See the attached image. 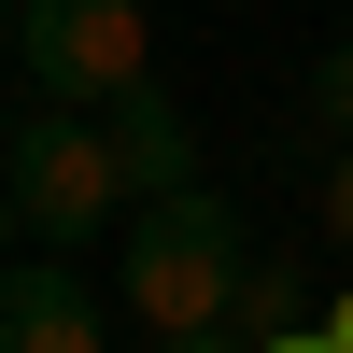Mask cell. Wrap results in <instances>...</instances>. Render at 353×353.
I'll return each mask as SVG.
<instances>
[{
    "instance_id": "obj_1",
    "label": "cell",
    "mask_w": 353,
    "mask_h": 353,
    "mask_svg": "<svg viewBox=\"0 0 353 353\" xmlns=\"http://www.w3.org/2000/svg\"><path fill=\"white\" fill-rule=\"evenodd\" d=\"M241 212L226 198H156V212L128 226V311L156 339H184V325H226L241 311Z\"/></svg>"
},
{
    "instance_id": "obj_2",
    "label": "cell",
    "mask_w": 353,
    "mask_h": 353,
    "mask_svg": "<svg viewBox=\"0 0 353 353\" xmlns=\"http://www.w3.org/2000/svg\"><path fill=\"white\" fill-rule=\"evenodd\" d=\"M14 57H28V85H57V113H113L128 85H156L141 0H28Z\"/></svg>"
},
{
    "instance_id": "obj_3",
    "label": "cell",
    "mask_w": 353,
    "mask_h": 353,
    "mask_svg": "<svg viewBox=\"0 0 353 353\" xmlns=\"http://www.w3.org/2000/svg\"><path fill=\"white\" fill-rule=\"evenodd\" d=\"M0 184H14V212L43 226V241H85V226L128 212V156H113V128H99V113H57V99L14 128Z\"/></svg>"
},
{
    "instance_id": "obj_4",
    "label": "cell",
    "mask_w": 353,
    "mask_h": 353,
    "mask_svg": "<svg viewBox=\"0 0 353 353\" xmlns=\"http://www.w3.org/2000/svg\"><path fill=\"white\" fill-rule=\"evenodd\" d=\"M99 128H113V156H128V198H141V212H156V198H198V128H184L170 85H128Z\"/></svg>"
},
{
    "instance_id": "obj_5",
    "label": "cell",
    "mask_w": 353,
    "mask_h": 353,
    "mask_svg": "<svg viewBox=\"0 0 353 353\" xmlns=\"http://www.w3.org/2000/svg\"><path fill=\"white\" fill-rule=\"evenodd\" d=\"M0 353H113L71 269H0Z\"/></svg>"
},
{
    "instance_id": "obj_6",
    "label": "cell",
    "mask_w": 353,
    "mask_h": 353,
    "mask_svg": "<svg viewBox=\"0 0 353 353\" xmlns=\"http://www.w3.org/2000/svg\"><path fill=\"white\" fill-rule=\"evenodd\" d=\"M297 99H311V128H339V156H353V43L311 57V85H297Z\"/></svg>"
},
{
    "instance_id": "obj_7",
    "label": "cell",
    "mask_w": 353,
    "mask_h": 353,
    "mask_svg": "<svg viewBox=\"0 0 353 353\" xmlns=\"http://www.w3.org/2000/svg\"><path fill=\"white\" fill-rule=\"evenodd\" d=\"M156 353H254V325H184V339H156Z\"/></svg>"
},
{
    "instance_id": "obj_8",
    "label": "cell",
    "mask_w": 353,
    "mask_h": 353,
    "mask_svg": "<svg viewBox=\"0 0 353 353\" xmlns=\"http://www.w3.org/2000/svg\"><path fill=\"white\" fill-rule=\"evenodd\" d=\"M325 226H339V254H353V156L325 170Z\"/></svg>"
},
{
    "instance_id": "obj_9",
    "label": "cell",
    "mask_w": 353,
    "mask_h": 353,
    "mask_svg": "<svg viewBox=\"0 0 353 353\" xmlns=\"http://www.w3.org/2000/svg\"><path fill=\"white\" fill-rule=\"evenodd\" d=\"M254 353H339V339H325V325H297V339H254Z\"/></svg>"
},
{
    "instance_id": "obj_10",
    "label": "cell",
    "mask_w": 353,
    "mask_h": 353,
    "mask_svg": "<svg viewBox=\"0 0 353 353\" xmlns=\"http://www.w3.org/2000/svg\"><path fill=\"white\" fill-rule=\"evenodd\" d=\"M14 226H28V212H14V184H0V269H14Z\"/></svg>"
},
{
    "instance_id": "obj_11",
    "label": "cell",
    "mask_w": 353,
    "mask_h": 353,
    "mask_svg": "<svg viewBox=\"0 0 353 353\" xmlns=\"http://www.w3.org/2000/svg\"><path fill=\"white\" fill-rule=\"evenodd\" d=\"M325 339H339V353H353V297H339V311H325Z\"/></svg>"
},
{
    "instance_id": "obj_12",
    "label": "cell",
    "mask_w": 353,
    "mask_h": 353,
    "mask_svg": "<svg viewBox=\"0 0 353 353\" xmlns=\"http://www.w3.org/2000/svg\"><path fill=\"white\" fill-rule=\"evenodd\" d=\"M0 28H28V0H0Z\"/></svg>"
}]
</instances>
